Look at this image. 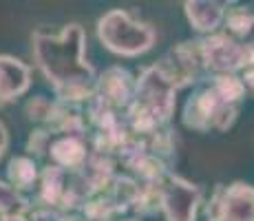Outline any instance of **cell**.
Instances as JSON below:
<instances>
[{
    "instance_id": "17",
    "label": "cell",
    "mask_w": 254,
    "mask_h": 221,
    "mask_svg": "<svg viewBox=\"0 0 254 221\" xmlns=\"http://www.w3.org/2000/svg\"><path fill=\"white\" fill-rule=\"evenodd\" d=\"M31 221H86L82 213H62L56 208H33Z\"/></svg>"
},
{
    "instance_id": "9",
    "label": "cell",
    "mask_w": 254,
    "mask_h": 221,
    "mask_svg": "<svg viewBox=\"0 0 254 221\" xmlns=\"http://www.w3.org/2000/svg\"><path fill=\"white\" fill-rule=\"evenodd\" d=\"M33 84V69L29 62L9 53H0V109L16 104Z\"/></svg>"
},
{
    "instance_id": "2",
    "label": "cell",
    "mask_w": 254,
    "mask_h": 221,
    "mask_svg": "<svg viewBox=\"0 0 254 221\" xmlns=\"http://www.w3.org/2000/svg\"><path fill=\"white\" fill-rule=\"evenodd\" d=\"M246 97L241 75L206 77L186 97L182 122L194 133H228L237 124Z\"/></svg>"
},
{
    "instance_id": "10",
    "label": "cell",
    "mask_w": 254,
    "mask_h": 221,
    "mask_svg": "<svg viewBox=\"0 0 254 221\" xmlns=\"http://www.w3.org/2000/svg\"><path fill=\"white\" fill-rule=\"evenodd\" d=\"M182 7H184V16H186V20H188L190 29H192L199 38H203V36H212V33L221 31L232 2H219V0H186Z\"/></svg>"
},
{
    "instance_id": "6",
    "label": "cell",
    "mask_w": 254,
    "mask_h": 221,
    "mask_svg": "<svg viewBox=\"0 0 254 221\" xmlns=\"http://www.w3.org/2000/svg\"><path fill=\"white\" fill-rule=\"evenodd\" d=\"M206 206V190L201 184L170 173L159 184V215L164 221H197Z\"/></svg>"
},
{
    "instance_id": "13",
    "label": "cell",
    "mask_w": 254,
    "mask_h": 221,
    "mask_svg": "<svg viewBox=\"0 0 254 221\" xmlns=\"http://www.w3.org/2000/svg\"><path fill=\"white\" fill-rule=\"evenodd\" d=\"M221 31H226L230 38H234L239 44L248 47L254 53V11L250 7L232 4Z\"/></svg>"
},
{
    "instance_id": "5",
    "label": "cell",
    "mask_w": 254,
    "mask_h": 221,
    "mask_svg": "<svg viewBox=\"0 0 254 221\" xmlns=\"http://www.w3.org/2000/svg\"><path fill=\"white\" fill-rule=\"evenodd\" d=\"M197 53L201 60L203 75H241L248 67L254 65V53L248 47L239 44L226 31L212 36L194 38Z\"/></svg>"
},
{
    "instance_id": "18",
    "label": "cell",
    "mask_w": 254,
    "mask_h": 221,
    "mask_svg": "<svg viewBox=\"0 0 254 221\" xmlns=\"http://www.w3.org/2000/svg\"><path fill=\"white\" fill-rule=\"evenodd\" d=\"M9 146H11V135H9L7 124H4V122L0 120V161L4 159V155H7Z\"/></svg>"
},
{
    "instance_id": "21",
    "label": "cell",
    "mask_w": 254,
    "mask_h": 221,
    "mask_svg": "<svg viewBox=\"0 0 254 221\" xmlns=\"http://www.w3.org/2000/svg\"><path fill=\"white\" fill-rule=\"evenodd\" d=\"M115 221H141L139 217H120V219H115Z\"/></svg>"
},
{
    "instance_id": "16",
    "label": "cell",
    "mask_w": 254,
    "mask_h": 221,
    "mask_svg": "<svg viewBox=\"0 0 254 221\" xmlns=\"http://www.w3.org/2000/svg\"><path fill=\"white\" fill-rule=\"evenodd\" d=\"M53 133L45 129V126H36L27 137V144H24V150H27L29 157L33 159H40V157H49V148L53 144Z\"/></svg>"
},
{
    "instance_id": "20",
    "label": "cell",
    "mask_w": 254,
    "mask_h": 221,
    "mask_svg": "<svg viewBox=\"0 0 254 221\" xmlns=\"http://www.w3.org/2000/svg\"><path fill=\"white\" fill-rule=\"evenodd\" d=\"M0 221H31L29 215H7V217H0Z\"/></svg>"
},
{
    "instance_id": "8",
    "label": "cell",
    "mask_w": 254,
    "mask_h": 221,
    "mask_svg": "<svg viewBox=\"0 0 254 221\" xmlns=\"http://www.w3.org/2000/svg\"><path fill=\"white\" fill-rule=\"evenodd\" d=\"M135 88H137V75H133V71L122 65H111L97 75L95 93L91 100H97L109 109L128 115V109L135 100Z\"/></svg>"
},
{
    "instance_id": "15",
    "label": "cell",
    "mask_w": 254,
    "mask_h": 221,
    "mask_svg": "<svg viewBox=\"0 0 254 221\" xmlns=\"http://www.w3.org/2000/svg\"><path fill=\"white\" fill-rule=\"evenodd\" d=\"M53 106H56V97H47V95H36V97H29L24 102V115H27L29 122L38 126H47L49 120L53 115Z\"/></svg>"
},
{
    "instance_id": "19",
    "label": "cell",
    "mask_w": 254,
    "mask_h": 221,
    "mask_svg": "<svg viewBox=\"0 0 254 221\" xmlns=\"http://www.w3.org/2000/svg\"><path fill=\"white\" fill-rule=\"evenodd\" d=\"M241 80H243V84H246L248 95L254 97V65H252V67H248L246 71L241 73Z\"/></svg>"
},
{
    "instance_id": "11",
    "label": "cell",
    "mask_w": 254,
    "mask_h": 221,
    "mask_svg": "<svg viewBox=\"0 0 254 221\" xmlns=\"http://www.w3.org/2000/svg\"><path fill=\"white\" fill-rule=\"evenodd\" d=\"M91 155L89 137L82 135H60L53 137V144L49 148V164L60 166L64 170H80Z\"/></svg>"
},
{
    "instance_id": "3",
    "label": "cell",
    "mask_w": 254,
    "mask_h": 221,
    "mask_svg": "<svg viewBox=\"0 0 254 221\" xmlns=\"http://www.w3.org/2000/svg\"><path fill=\"white\" fill-rule=\"evenodd\" d=\"M179 86L157 60L146 65L137 73L133 106L128 109V124L133 133H155L173 126L177 109Z\"/></svg>"
},
{
    "instance_id": "12",
    "label": "cell",
    "mask_w": 254,
    "mask_h": 221,
    "mask_svg": "<svg viewBox=\"0 0 254 221\" xmlns=\"http://www.w3.org/2000/svg\"><path fill=\"white\" fill-rule=\"evenodd\" d=\"M40 173L42 168L38 166V159H33L29 155H13L7 161V181L24 195L38 190Z\"/></svg>"
},
{
    "instance_id": "4",
    "label": "cell",
    "mask_w": 254,
    "mask_h": 221,
    "mask_svg": "<svg viewBox=\"0 0 254 221\" xmlns=\"http://www.w3.org/2000/svg\"><path fill=\"white\" fill-rule=\"evenodd\" d=\"M97 42L117 58H139L153 51L157 31L150 22L135 18L128 9H109L95 22Z\"/></svg>"
},
{
    "instance_id": "7",
    "label": "cell",
    "mask_w": 254,
    "mask_h": 221,
    "mask_svg": "<svg viewBox=\"0 0 254 221\" xmlns=\"http://www.w3.org/2000/svg\"><path fill=\"white\" fill-rule=\"evenodd\" d=\"M203 221H254V186L241 179L217 184L203 206Z\"/></svg>"
},
{
    "instance_id": "14",
    "label": "cell",
    "mask_w": 254,
    "mask_h": 221,
    "mask_svg": "<svg viewBox=\"0 0 254 221\" xmlns=\"http://www.w3.org/2000/svg\"><path fill=\"white\" fill-rule=\"evenodd\" d=\"M36 204L33 197L13 188L7 179H0V217L7 215H31Z\"/></svg>"
},
{
    "instance_id": "1",
    "label": "cell",
    "mask_w": 254,
    "mask_h": 221,
    "mask_svg": "<svg viewBox=\"0 0 254 221\" xmlns=\"http://www.w3.org/2000/svg\"><path fill=\"white\" fill-rule=\"evenodd\" d=\"M31 56L56 100L89 104L100 73L86 58V31L80 22H66L58 31L36 29L31 33Z\"/></svg>"
}]
</instances>
